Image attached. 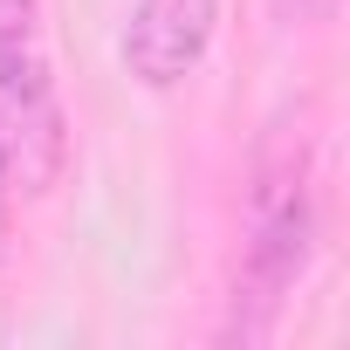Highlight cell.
<instances>
[{"mask_svg": "<svg viewBox=\"0 0 350 350\" xmlns=\"http://www.w3.org/2000/svg\"><path fill=\"white\" fill-rule=\"evenodd\" d=\"M316 254V200H309V165L302 158H268L247 186V220H241V268H234V323L227 336L261 343L275 329V309L302 282Z\"/></svg>", "mask_w": 350, "mask_h": 350, "instance_id": "obj_1", "label": "cell"}, {"mask_svg": "<svg viewBox=\"0 0 350 350\" xmlns=\"http://www.w3.org/2000/svg\"><path fill=\"white\" fill-rule=\"evenodd\" d=\"M0 172L21 200H49L69 172V117L55 103L49 55L0 69Z\"/></svg>", "mask_w": 350, "mask_h": 350, "instance_id": "obj_2", "label": "cell"}, {"mask_svg": "<svg viewBox=\"0 0 350 350\" xmlns=\"http://www.w3.org/2000/svg\"><path fill=\"white\" fill-rule=\"evenodd\" d=\"M213 28H220V0H137L117 35V62L144 90H179L213 49Z\"/></svg>", "mask_w": 350, "mask_h": 350, "instance_id": "obj_3", "label": "cell"}, {"mask_svg": "<svg viewBox=\"0 0 350 350\" xmlns=\"http://www.w3.org/2000/svg\"><path fill=\"white\" fill-rule=\"evenodd\" d=\"M42 55V0H0V69Z\"/></svg>", "mask_w": 350, "mask_h": 350, "instance_id": "obj_4", "label": "cell"}, {"mask_svg": "<svg viewBox=\"0 0 350 350\" xmlns=\"http://www.w3.org/2000/svg\"><path fill=\"white\" fill-rule=\"evenodd\" d=\"M14 186H8V172H0V268H8V254H14Z\"/></svg>", "mask_w": 350, "mask_h": 350, "instance_id": "obj_5", "label": "cell"}]
</instances>
